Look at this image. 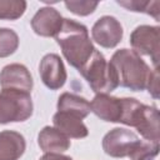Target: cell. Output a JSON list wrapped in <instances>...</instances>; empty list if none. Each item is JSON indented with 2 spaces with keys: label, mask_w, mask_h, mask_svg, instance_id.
Instances as JSON below:
<instances>
[{
  "label": "cell",
  "mask_w": 160,
  "mask_h": 160,
  "mask_svg": "<svg viewBox=\"0 0 160 160\" xmlns=\"http://www.w3.org/2000/svg\"><path fill=\"white\" fill-rule=\"evenodd\" d=\"M120 6H124L129 11H136V12H145L148 15H151L156 21H160V2L154 1H139V0H128V1H116Z\"/></svg>",
  "instance_id": "17"
},
{
  "label": "cell",
  "mask_w": 160,
  "mask_h": 160,
  "mask_svg": "<svg viewBox=\"0 0 160 160\" xmlns=\"http://www.w3.org/2000/svg\"><path fill=\"white\" fill-rule=\"evenodd\" d=\"M39 74L44 85L50 90H59L66 82V69L58 54H46L39 65Z\"/></svg>",
  "instance_id": "8"
},
{
  "label": "cell",
  "mask_w": 160,
  "mask_h": 160,
  "mask_svg": "<svg viewBox=\"0 0 160 160\" xmlns=\"http://www.w3.org/2000/svg\"><path fill=\"white\" fill-rule=\"evenodd\" d=\"M130 44L138 55L149 56L158 69L160 56V28L152 25H140L130 35Z\"/></svg>",
  "instance_id": "5"
},
{
  "label": "cell",
  "mask_w": 160,
  "mask_h": 160,
  "mask_svg": "<svg viewBox=\"0 0 160 160\" xmlns=\"http://www.w3.org/2000/svg\"><path fill=\"white\" fill-rule=\"evenodd\" d=\"M19 48L18 34L9 28H0V58L12 55Z\"/></svg>",
  "instance_id": "19"
},
{
  "label": "cell",
  "mask_w": 160,
  "mask_h": 160,
  "mask_svg": "<svg viewBox=\"0 0 160 160\" xmlns=\"http://www.w3.org/2000/svg\"><path fill=\"white\" fill-rule=\"evenodd\" d=\"M34 81L30 71L22 64H9L0 71V86L1 89H12L25 92H30Z\"/></svg>",
  "instance_id": "10"
},
{
  "label": "cell",
  "mask_w": 160,
  "mask_h": 160,
  "mask_svg": "<svg viewBox=\"0 0 160 160\" xmlns=\"http://www.w3.org/2000/svg\"><path fill=\"white\" fill-rule=\"evenodd\" d=\"M58 111L68 112L79 119H84L90 114V102L76 94L62 92L58 99Z\"/></svg>",
  "instance_id": "16"
},
{
  "label": "cell",
  "mask_w": 160,
  "mask_h": 160,
  "mask_svg": "<svg viewBox=\"0 0 160 160\" xmlns=\"http://www.w3.org/2000/svg\"><path fill=\"white\" fill-rule=\"evenodd\" d=\"M79 72L96 94H109L119 86L112 66L96 49Z\"/></svg>",
  "instance_id": "3"
},
{
  "label": "cell",
  "mask_w": 160,
  "mask_h": 160,
  "mask_svg": "<svg viewBox=\"0 0 160 160\" xmlns=\"http://www.w3.org/2000/svg\"><path fill=\"white\" fill-rule=\"evenodd\" d=\"M62 21L64 18L56 9L50 6H44L35 12L30 24L35 34L44 38H50V36L55 38V35L61 29Z\"/></svg>",
  "instance_id": "11"
},
{
  "label": "cell",
  "mask_w": 160,
  "mask_h": 160,
  "mask_svg": "<svg viewBox=\"0 0 160 160\" xmlns=\"http://www.w3.org/2000/svg\"><path fill=\"white\" fill-rule=\"evenodd\" d=\"M25 10L24 0H0V20H16L24 15Z\"/></svg>",
  "instance_id": "18"
},
{
  "label": "cell",
  "mask_w": 160,
  "mask_h": 160,
  "mask_svg": "<svg viewBox=\"0 0 160 160\" xmlns=\"http://www.w3.org/2000/svg\"><path fill=\"white\" fill-rule=\"evenodd\" d=\"M30 92L2 89L0 91V124L21 122L32 115Z\"/></svg>",
  "instance_id": "4"
},
{
  "label": "cell",
  "mask_w": 160,
  "mask_h": 160,
  "mask_svg": "<svg viewBox=\"0 0 160 160\" xmlns=\"http://www.w3.org/2000/svg\"><path fill=\"white\" fill-rule=\"evenodd\" d=\"M38 144L44 152L61 154L70 148V139L54 126H44L38 135Z\"/></svg>",
  "instance_id": "14"
},
{
  "label": "cell",
  "mask_w": 160,
  "mask_h": 160,
  "mask_svg": "<svg viewBox=\"0 0 160 160\" xmlns=\"http://www.w3.org/2000/svg\"><path fill=\"white\" fill-rule=\"evenodd\" d=\"M52 124H54V128L60 130L69 139L70 138L82 139V138H86L89 134V130L86 125L82 122V120L68 112H62V111L55 112L52 116Z\"/></svg>",
  "instance_id": "15"
},
{
  "label": "cell",
  "mask_w": 160,
  "mask_h": 160,
  "mask_svg": "<svg viewBox=\"0 0 160 160\" xmlns=\"http://www.w3.org/2000/svg\"><path fill=\"white\" fill-rule=\"evenodd\" d=\"M68 10L79 16H86L95 11L99 2L96 1H65L64 2Z\"/></svg>",
  "instance_id": "21"
},
{
  "label": "cell",
  "mask_w": 160,
  "mask_h": 160,
  "mask_svg": "<svg viewBox=\"0 0 160 160\" xmlns=\"http://www.w3.org/2000/svg\"><path fill=\"white\" fill-rule=\"evenodd\" d=\"M109 62L115 71L120 86L132 91L146 89L152 70L134 50L119 49L112 54Z\"/></svg>",
  "instance_id": "2"
},
{
  "label": "cell",
  "mask_w": 160,
  "mask_h": 160,
  "mask_svg": "<svg viewBox=\"0 0 160 160\" xmlns=\"http://www.w3.org/2000/svg\"><path fill=\"white\" fill-rule=\"evenodd\" d=\"M39 160H72L70 156L58 154V152H46L44 154Z\"/></svg>",
  "instance_id": "23"
},
{
  "label": "cell",
  "mask_w": 160,
  "mask_h": 160,
  "mask_svg": "<svg viewBox=\"0 0 160 160\" xmlns=\"http://www.w3.org/2000/svg\"><path fill=\"white\" fill-rule=\"evenodd\" d=\"M146 89H148V91L151 94V96L154 99L159 98V71H158V69L152 70V72H151V75L149 78Z\"/></svg>",
  "instance_id": "22"
},
{
  "label": "cell",
  "mask_w": 160,
  "mask_h": 160,
  "mask_svg": "<svg viewBox=\"0 0 160 160\" xmlns=\"http://www.w3.org/2000/svg\"><path fill=\"white\" fill-rule=\"evenodd\" d=\"M90 110L104 121L119 122L122 102L120 98L110 96L109 94H96L90 102Z\"/></svg>",
  "instance_id": "12"
},
{
  "label": "cell",
  "mask_w": 160,
  "mask_h": 160,
  "mask_svg": "<svg viewBox=\"0 0 160 160\" xmlns=\"http://www.w3.org/2000/svg\"><path fill=\"white\" fill-rule=\"evenodd\" d=\"M55 40L60 45L66 61L78 71L95 51L88 28L71 19H64L61 29L55 35Z\"/></svg>",
  "instance_id": "1"
},
{
  "label": "cell",
  "mask_w": 160,
  "mask_h": 160,
  "mask_svg": "<svg viewBox=\"0 0 160 160\" xmlns=\"http://www.w3.org/2000/svg\"><path fill=\"white\" fill-rule=\"evenodd\" d=\"M139 142L140 139L134 131L125 128H114L102 138V150L111 158H129Z\"/></svg>",
  "instance_id": "6"
},
{
  "label": "cell",
  "mask_w": 160,
  "mask_h": 160,
  "mask_svg": "<svg viewBox=\"0 0 160 160\" xmlns=\"http://www.w3.org/2000/svg\"><path fill=\"white\" fill-rule=\"evenodd\" d=\"M159 152V142L140 140L135 150L129 155L130 160H154Z\"/></svg>",
  "instance_id": "20"
},
{
  "label": "cell",
  "mask_w": 160,
  "mask_h": 160,
  "mask_svg": "<svg viewBox=\"0 0 160 160\" xmlns=\"http://www.w3.org/2000/svg\"><path fill=\"white\" fill-rule=\"evenodd\" d=\"M124 30L120 21L110 15L99 18L91 28L92 40L105 49L115 48L122 39Z\"/></svg>",
  "instance_id": "7"
},
{
  "label": "cell",
  "mask_w": 160,
  "mask_h": 160,
  "mask_svg": "<svg viewBox=\"0 0 160 160\" xmlns=\"http://www.w3.org/2000/svg\"><path fill=\"white\" fill-rule=\"evenodd\" d=\"M132 121L134 122L131 126L138 130V132L144 138V140L159 142V111L155 106H149L141 102Z\"/></svg>",
  "instance_id": "9"
},
{
  "label": "cell",
  "mask_w": 160,
  "mask_h": 160,
  "mask_svg": "<svg viewBox=\"0 0 160 160\" xmlns=\"http://www.w3.org/2000/svg\"><path fill=\"white\" fill-rule=\"evenodd\" d=\"M26 149L25 138L14 130L0 132V160H18Z\"/></svg>",
  "instance_id": "13"
}]
</instances>
